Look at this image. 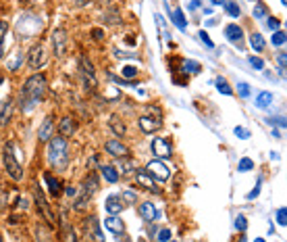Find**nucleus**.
I'll return each instance as SVG.
<instances>
[{"instance_id":"f257e3e1","label":"nucleus","mask_w":287,"mask_h":242,"mask_svg":"<svg viewBox=\"0 0 287 242\" xmlns=\"http://www.w3.org/2000/svg\"><path fill=\"white\" fill-rule=\"evenodd\" d=\"M46 75L44 73H34L25 79L23 88H21V92H19V106H21V111L23 113H31L36 104L44 98V94H46Z\"/></svg>"},{"instance_id":"f03ea898","label":"nucleus","mask_w":287,"mask_h":242,"mask_svg":"<svg viewBox=\"0 0 287 242\" xmlns=\"http://www.w3.org/2000/svg\"><path fill=\"white\" fill-rule=\"evenodd\" d=\"M46 155H48V163L56 169V171H62L67 169L69 165V144L62 136L58 138H50L48 140V148H46Z\"/></svg>"},{"instance_id":"7ed1b4c3","label":"nucleus","mask_w":287,"mask_h":242,"mask_svg":"<svg viewBox=\"0 0 287 242\" xmlns=\"http://www.w3.org/2000/svg\"><path fill=\"white\" fill-rule=\"evenodd\" d=\"M3 163H5V169H7L9 178H11L13 182H21V180H23V165H21L19 150H17V144H15V142H7V144H5Z\"/></svg>"},{"instance_id":"20e7f679","label":"nucleus","mask_w":287,"mask_h":242,"mask_svg":"<svg viewBox=\"0 0 287 242\" xmlns=\"http://www.w3.org/2000/svg\"><path fill=\"white\" fill-rule=\"evenodd\" d=\"M79 75L83 79V88L85 90H96L98 88V79H96V69H94V65L92 61L87 59V57H79Z\"/></svg>"},{"instance_id":"39448f33","label":"nucleus","mask_w":287,"mask_h":242,"mask_svg":"<svg viewBox=\"0 0 287 242\" xmlns=\"http://www.w3.org/2000/svg\"><path fill=\"white\" fill-rule=\"evenodd\" d=\"M146 173L150 175V178L154 182H167L171 178V169L161 161V159H154L146 165Z\"/></svg>"},{"instance_id":"423d86ee","label":"nucleus","mask_w":287,"mask_h":242,"mask_svg":"<svg viewBox=\"0 0 287 242\" xmlns=\"http://www.w3.org/2000/svg\"><path fill=\"white\" fill-rule=\"evenodd\" d=\"M150 148H152L154 155H156V159H171L173 157V146L165 138H154Z\"/></svg>"},{"instance_id":"0eeeda50","label":"nucleus","mask_w":287,"mask_h":242,"mask_svg":"<svg viewBox=\"0 0 287 242\" xmlns=\"http://www.w3.org/2000/svg\"><path fill=\"white\" fill-rule=\"evenodd\" d=\"M46 63V52H44V46L42 44H34L27 52V65L31 69H40L42 65Z\"/></svg>"},{"instance_id":"6e6552de","label":"nucleus","mask_w":287,"mask_h":242,"mask_svg":"<svg viewBox=\"0 0 287 242\" xmlns=\"http://www.w3.org/2000/svg\"><path fill=\"white\" fill-rule=\"evenodd\" d=\"M52 48H54L56 57H62L65 50H67V32H65L62 28L52 32Z\"/></svg>"},{"instance_id":"1a4fd4ad","label":"nucleus","mask_w":287,"mask_h":242,"mask_svg":"<svg viewBox=\"0 0 287 242\" xmlns=\"http://www.w3.org/2000/svg\"><path fill=\"white\" fill-rule=\"evenodd\" d=\"M54 136V117L52 115H46L38 129V140L40 142H48L50 138Z\"/></svg>"},{"instance_id":"9d476101","label":"nucleus","mask_w":287,"mask_h":242,"mask_svg":"<svg viewBox=\"0 0 287 242\" xmlns=\"http://www.w3.org/2000/svg\"><path fill=\"white\" fill-rule=\"evenodd\" d=\"M85 234H87V238H92L94 242H104L100 224H98V219L94 215H90V217L85 219Z\"/></svg>"},{"instance_id":"9b49d317","label":"nucleus","mask_w":287,"mask_h":242,"mask_svg":"<svg viewBox=\"0 0 287 242\" xmlns=\"http://www.w3.org/2000/svg\"><path fill=\"white\" fill-rule=\"evenodd\" d=\"M104 148H106V152H108V155H113L115 159L129 157V148H127L123 142H119V140H108V142L104 144Z\"/></svg>"},{"instance_id":"f8f14e48","label":"nucleus","mask_w":287,"mask_h":242,"mask_svg":"<svg viewBox=\"0 0 287 242\" xmlns=\"http://www.w3.org/2000/svg\"><path fill=\"white\" fill-rule=\"evenodd\" d=\"M34 199H36V205H38L40 213L48 219V224H54V217H52V213H50V207H48L46 199H44V194H42L40 186H36V190H34Z\"/></svg>"},{"instance_id":"ddd939ff","label":"nucleus","mask_w":287,"mask_h":242,"mask_svg":"<svg viewBox=\"0 0 287 242\" xmlns=\"http://www.w3.org/2000/svg\"><path fill=\"white\" fill-rule=\"evenodd\" d=\"M98 188H100V184H98V175H96L94 171H90V173L85 175V180H83V190H81V194L87 196V199H92V196L98 192Z\"/></svg>"},{"instance_id":"4468645a","label":"nucleus","mask_w":287,"mask_h":242,"mask_svg":"<svg viewBox=\"0 0 287 242\" xmlns=\"http://www.w3.org/2000/svg\"><path fill=\"white\" fill-rule=\"evenodd\" d=\"M123 207H125V203H123V199H121L119 194H110V196H106L104 209H106L108 215H119V213L123 211Z\"/></svg>"},{"instance_id":"2eb2a0df","label":"nucleus","mask_w":287,"mask_h":242,"mask_svg":"<svg viewBox=\"0 0 287 242\" xmlns=\"http://www.w3.org/2000/svg\"><path fill=\"white\" fill-rule=\"evenodd\" d=\"M136 182H138V186H142L144 190H148V192H152V194H161V188L156 186V182H154L146 171H138V173H136Z\"/></svg>"},{"instance_id":"dca6fc26","label":"nucleus","mask_w":287,"mask_h":242,"mask_svg":"<svg viewBox=\"0 0 287 242\" xmlns=\"http://www.w3.org/2000/svg\"><path fill=\"white\" fill-rule=\"evenodd\" d=\"M138 125H140V129L144 131V134H154V131H158V129L163 127V121L156 119V117H148V115H144V117H140Z\"/></svg>"},{"instance_id":"f3484780","label":"nucleus","mask_w":287,"mask_h":242,"mask_svg":"<svg viewBox=\"0 0 287 242\" xmlns=\"http://www.w3.org/2000/svg\"><path fill=\"white\" fill-rule=\"evenodd\" d=\"M225 38L231 44H235V46H241V40H244V30H241L237 23H229L225 28Z\"/></svg>"},{"instance_id":"a211bd4d","label":"nucleus","mask_w":287,"mask_h":242,"mask_svg":"<svg viewBox=\"0 0 287 242\" xmlns=\"http://www.w3.org/2000/svg\"><path fill=\"white\" fill-rule=\"evenodd\" d=\"M104 228H106L108 232L117 234V236H121V234L125 232V224H123V219H119V215H108V217L104 219Z\"/></svg>"},{"instance_id":"6ab92c4d","label":"nucleus","mask_w":287,"mask_h":242,"mask_svg":"<svg viewBox=\"0 0 287 242\" xmlns=\"http://www.w3.org/2000/svg\"><path fill=\"white\" fill-rule=\"evenodd\" d=\"M140 215H142L144 222H148V224H152V222H156V219H158V211H156V207H154L152 203H142L140 205Z\"/></svg>"},{"instance_id":"aec40b11","label":"nucleus","mask_w":287,"mask_h":242,"mask_svg":"<svg viewBox=\"0 0 287 242\" xmlns=\"http://www.w3.org/2000/svg\"><path fill=\"white\" fill-rule=\"evenodd\" d=\"M73 131H75V121L71 117H62L58 123V136L69 138V136H73Z\"/></svg>"},{"instance_id":"412c9836","label":"nucleus","mask_w":287,"mask_h":242,"mask_svg":"<svg viewBox=\"0 0 287 242\" xmlns=\"http://www.w3.org/2000/svg\"><path fill=\"white\" fill-rule=\"evenodd\" d=\"M13 115V98H5L0 102V125H7Z\"/></svg>"},{"instance_id":"4be33fe9","label":"nucleus","mask_w":287,"mask_h":242,"mask_svg":"<svg viewBox=\"0 0 287 242\" xmlns=\"http://www.w3.org/2000/svg\"><path fill=\"white\" fill-rule=\"evenodd\" d=\"M100 171H102V178H104L108 184H117V182H119V171H117V167H113V165H100Z\"/></svg>"},{"instance_id":"5701e85b","label":"nucleus","mask_w":287,"mask_h":242,"mask_svg":"<svg viewBox=\"0 0 287 242\" xmlns=\"http://www.w3.org/2000/svg\"><path fill=\"white\" fill-rule=\"evenodd\" d=\"M44 182L48 184V192H50L52 196H58V194H60L62 184H60V180H58V178H54L52 173H46V175H44Z\"/></svg>"},{"instance_id":"b1692460","label":"nucleus","mask_w":287,"mask_h":242,"mask_svg":"<svg viewBox=\"0 0 287 242\" xmlns=\"http://www.w3.org/2000/svg\"><path fill=\"white\" fill-rule=\"evenodd\" d=\"M7 34H9V21L0 19V61L5 57V40H7Z\"/></svg>"},{"instance_id":"393cba45","label":"nucleus","mask_w":287,"mask_h":242,"mask_svg":"<svg viewBox=\"0 0 287 242\" xmlns=\"http://www.w3.org/2000/svg\"><path fill=\"white\" fill-rule=\"evenodd\" d=\"M250 46L256 50V52H262L264 50V46H267V42H264V38H262V34H252L250 36Z\"/></svg>"},{"instance_id":"a878e982","label":"nucleus","mask_w":287,"mask_h":242,"mask_svg":"<svg viewBox=\"0 0 287 242\" xmlns=\"http://www.w3.org/2000/svg\"><path fill=\"white\" fill-rule=\"evenodd\" d=\"M108 127L113 129L117 136H123V134H125V123H123V121H121L117 115H113V117H110V121H108Z\"/></svg>"},{"instance_id":"bb28decb","label":"nucleus","mask_w":287,"mask_h":242,"mask_svg":"<svg viewBox=\"0 0 287 242\" xmlns=\"http://www.w3.org/2000/svg\"><path fill=\"white\" fill-rule=\"evenodd\" d=\"M202 67H200V63H196V61H187V59H183L181 61V71L183 73H198V71H200Z\"/></svg>"},{"instance_id":"cd10ccee","label":"nucleus","mask_w":287,"mask_h":242,"mask_svg":"<svg viewBox=\"0 0 287 242\" xmlns=\"http://www.w3.org/2000/svg\"><path fill=\"white\" fill-rule=\"evenodd\" d=\"M271 102H273V94H271V92H260V94L256 96V106H258V109H267Z\"/></svg>"},{"instance_id":"c85d7f7f","label":"nucleus","mask_w":287,"mask_h":242,"mask_svg":"<svg viewBox=\"0 0 287 242\" xmlns=\"http://www.w3.org/2000/svg\"><path fill=\"white\" fill-rule=\"evenodd\" d=\"M171 17H173V23L177 25L181 32H185L187 30V25H185V17H183V13H181V9H177L175 13H171Z\"/></svg>"},{"instance_id":"c756f323","label":"nucleus","mask_w":287,"mask_h":242,"mask_svg":"<svg viewBox=\"0 0 287 242\" xmlns=\"http://www.w3.org/2000/svg\"><path fill=\"white\" fill-rule=\"evenodd\" d=\"M216 90H218L220 94H231V92H233L225 77H216Z\"/></svg>"},{"instance_id":"7c9ffc66","label":"nucleus","mask_w":287,"mask_h":242,"mask_svg":"<svg viewBox=\"0 0 287 242\" xmlns=\"http://www.w3.org/2000/svg\"><path fill=\"white\" fill-rule=\"evenodd\" d=\"M119 169H121V173H131L136 169V163L131 161L129 157H123V161H121V165H119Z\"/></svg>"},{"instance_id":"2f4dec72","label":"nucleus","mask_w":287,"mask_h":242,"mask_svg":"<svg viewBox=\"0 0 287 242\" xmlns=\"http://www.w3.org/2000/svg\"><path fill=\"white\" fill-rule=\"evenodd\" d=\"M267 15H269L267 5H264V3H256V7H254V17H256V19H264Z\"/></svg>"},{"instance_id":"473e14b6","label":"nucleus","mask_w":287,"mask_h":242,"mask_svg":"<svg viewBox=\"0 0 287 242\" xmlns=\"http://www.w3.org/2000/svg\"><path fill=\"white\" fill-rule=\"evenodd\" d=\"M121 75H123V79H134V77H138V69L136 67H123L121 69Z\"/></svg>"},{"instance_id":"72a5a7b5","label":"nucleus","mask_w":287,"mask_h":242,"mask_svg":"<svg viewBox=\"0 0 287 242\" xmlns=\"http://www.w3.org/2000/svg\"><path fill=\"white\" fill-rule=\"evenodd\" d=\"M237 92H239L241 98H248L250 96V84L248 82H239L237 84Z\"/></svg>"},{"instance_id":"f704fd0d","label":"nucleus","mask_w":287,"mask_h":242,"mask_svg":"<svg viewBox=\"0 0 287 242\" xmlns=\"http://www.w3.org/2000/svg\"><path fill=\"white\" fill-rule=\"evenodd\" d=\"M121 199H123L125 205H127V203H129V205H134V203H138V194H136V192H131V190H125Z\"/></svg>"},{"instance_id":"c9c22d12","label":"nucleus","mask_w":287,"mask_h":242,"mask_svg":"<svg viewBox=\"0 0 287 242\" xmlns=\"http://www.w3.org/2000/svg\"><path fill=\"white\" fill-rule=\"evenodd\" d=\"M250 169H254V161L248 159V157H244V159L239 161V165H237V171H250Z\"/></svg>"},{"instance_id":"e433bc0d","label":"nucleus","mask_w":287,"mask_h":242,"mask_svg":"<svg viewBox=\"0 0 287 242\" xmlns=\"http://www.w3.org/2000/svg\"><path fill=\"white\" fill-rule=\"evenodd\" d=\"M273 46H283L285 44V32H281V30H277L275 34H273Z\"/></svg>"},{"instance_id":"4c0bfd02","label":"nucleus","mask_w":287,"mask_h":242,"mask_svg":"<svg viewBox=\"0 0 287 242\" xmlns=\"http://www.w3.org/2000/svg\"><path fill=\"white\" fill-rule=\"evenodd\" d=\"M235 228H237L239 232H246V228H248V219H246L244 215H237V217H235Z\"/></svg>"},{"instance_id":"58836bf2","label":"nucleus","mask_w":287,"mask_h":242,"mask_svg":"<svg viewBox=\"0 0 287 242\" xmlns=\"http://www.w3.org/2000/svg\"><path fill=\"white\" fill-rule=\"evenodd\" d=\"M225 11H227L231 17H239V15H241V9H239L235 3H227V5H225Z\"/></svg>"},{"instance_id":"ea45409f","label":"nucleus","mask_w":287,"mask_h":242,"mask_svg":"<svg viewBox=\"0 0 287 242\" xmlns=\"http://www.w3.org/2000/svg\"><path fill=\"white\" fill-rule=\"evenodd\" d=\"M248 61H250V65H252L254 69H258V71L264 69V61H262V59H258V57H250Z\"/></svg>"},{"instance_id":"a19ab883","label":"nucleus","mask_w":287,"mask_h":242,"mask_svg":"<svg viewBox=\"0 0 287 242\" xmlns=\"http://www.w3.org/2000/svg\"><path fill=\"white\" fill-rule=\"evenodd\" d=\"M233 131H235V136L241 138V140H248V138H250V131H248L246 127H239V125H237Z\"/></svg>"},{"instance_id":"79ce46f5","label":"nucleus","mask_w":287,"mask_h":242,"mask_svg":"<svg viewBox=\"0 0 287 242\" xmlns=\"http://www.w3.org/2000/svg\"><path fill=\"white\" fill-rule=\"evenodd\" d=\"M156 240H158V242H169V240H171V230H169V228H163V230L158 232Z\"/></svg>"},{"instance_id":"37998d69","label":"nucleus","mask_w":287,"mask_h":242,"mask_svg":"<svg viewBox=\"0 0 287 242\" xmlns=\"http://www.w3.org/2000/svg\"><path fill=\"white\" fill-rule=\"evenodd\" d=\"M65 242H77L75 232H73L71 228H67V226H65Z\"/></svg>"},{"instance_id":"c03bdc74","label":"nucleus","mask_w":287,"mask_h":242,"mask_svg":"<svg viewBox=\"0 0 287 242\" xmlns=\"http://www.w3.org/2000/svg\"><path fill=\"white\" fill-rule=\"evenodd\" d=\"M21 59H23V55L15 52V61H13V63H9V69H11V71H17V69H19V65H21Z\"/></svg>"},{"instance_id":"a18cd8bd","label":"nucleus","mask_w":287,"mask_h":242,"mask_svg":"<svg viewBox=\"0 0 287 242\" xmlns=\"http://www.w3.org/2000/svg\"><path fill=\"white\" fill-rule=\"evenodd\" d=\"M285 61H287V55H285V52H279V55H277V63H279V71H281V75L285 73Z\"/></svg>"},{"instance_id":"49530a36","label":"nucleus","mask_w":287,"mask_h":242,"mask_svg":"<svg viewBox=\"0 0 287 242\" xmlns=\"http://www.w3.org/2000/svg\"><path fill=\"white\" fill-rule=\"evenodd\" d=\"M198 36H200V40H202V44H204L206 48H214V44H212V40L208 38V34H206V32H200Z\"/></svg>"},{"instance_id":"de8ad7c7","label":"nucleus","mask_w":287,"mask_h":242,"mask_svg":"<svg viewBox=\"0 0 287 242\" xmlns=\"http://www.w3.org/2000/svg\"><path fill=\"white\" fill-rule=\"evenodd\" d=\"M267 25H269V30H271V32H277V30H279V25H281V21H279V19H275V17H269Z\"/></svg>"},{"instance_id":"09e8293b","label":"nucleus","mask_w":287,"mask_h":242,"mask_svg":"<svg viewBox=\"0 0 287 242\" xmlns=\"http://www.w3.org/2000/svg\"><path fill=\"white\" fill-rule=\"evenodd\" d=\"M277 224L279 226H287V219H285V207H281L277 211Z\"/></svg>"},{"instance_id":"8fccbe9b","label":"nucleus","mask_w":287,"mask_h":242,"mask_svg":"<svg viewBox=\"0 0 287 242\" xmlns=\"http://www.w3.org/2000/svg\"><path fill=\"white\" fill-rule=\"evenodd\" d=\"M260 184H262V180H258V182H256V188H254V190H252V192L248 194V199H250V201H254L256 196L260 194Z\"/></svg>"},{"instance_id":"3c124183","label":"nucleus","mask_w":287,"mask_h":242,"mask_svg":"<svg viewBox=\"0 0 287 242\" xmlns=\"http://www.w3.org/2000/svg\"><path fill=\"white\" fill-rule=\"evenodd\" d=\"M269 123H271V125H273V123H277V125L285 127V119H281V117H279V119H269Z\"/></svg>"},{"instance_id":"603ef678","label":"nucleus","mask_w":287,"mask_h":242,"mask_svg":"<svg viewBox=\"0 0 287 242\" xmlns=\"http://www.w3.org/2000/svg\"><path fill=\"white\" fill-rule=\"evenodd\" d=\"M67 194H69V196H77V190H75L73 186H69V188H67Z\"/></svg>"},{"instance_id":"864d4df0","label":"nucleus","mask_w":287,"mask_h":242,"mask_svg":"<svg viewBox=\"0 0 287 242\" xmlns=\"http://www.w3.org/2000/svg\"><path fill=\"white\" fill-rule=\"evenodd\" d=\"M198 7H200V0H192L189 3V9H198Z\"/></svg>"},{"instance_id":"5fc2aeb1","label":"nucleus","mask_w":287,"mask_h":242,"mask_svg":"<svg viewBox=\"0 0 287 242\" xmlns=\"http://www.w3.org/2000/svg\"><path fill=\"white\" fill-rule=\"evenodd\" d=\"M92 34H94V36H96V40H102V30H94V32H92Z\"/></svg>"},{"instance_id":"6e6d98bb","label":"nucleus","mask_w":287,"mask_h":242,"mask_svg":"<svg viewBox=\"0 0 287 242\" xmlns=\"http://www.w3.org/2000/svg\"><path fill=\"white\" fill-rule=\"evenodd\" d=\"M210 3H212V5H223L225 0H210Z\"/></svg>"},{"instance_id":"4d7b16f0","label":"nucleus","mask_w":287,"mask_h":242,"mask_svg":"<svg viewBox=\"0 0 287 242\" xmlns=\"http://www.w3.org/2000/svg\"><path fill=\"white\" fill-rule=\"evenodd\" d=\"M254 242H267V240H264V238H256Z\"/></svg>"},{"instance_id":"13d9d810","label":"nucleus","mask_w":287,"mask_h":242,"mask_svg":"<svg viewBox=\"0 0 287 242\" xmlns=\"http://www.w3.org/2000/svg\"><path fill=\"white\" fill-rule=\"evenodd\" d=\"M3 82H5V77H3V75H0V86H3Z\"/></svg>"},{"instance_id":"bf43d9fd","label":"nucleus","mask_w":287,"mask_h":242,"mask_svg":"<svg viewBox=\"0 0 287 242\" xmlns=\"http://www.w3.org/2000/svg\"><path fill=\"white\" fill-rule=\"evenodd\" d=\"M239 242H246V238H244V236H241V238H239Z\"/></svg>"},{"instance_id":"052dcab7","label":"nucleus","mask_w":287,"mask_h":242,"mask_svg":"<svg viewBox=\"0 0 287 242\" xmlns=\"http://www.w3.org/2000/svg\"><path fill=\"white\" fill-rule=\"evenodd\" d=\"M0 242H3V236H0Z\"/></svg>"},{"instance_id":"680f3d73","label":"nucleus","mask_w":287,"mask_h":242,"mask_svg":"<svg viewBox=\"0 0 287 242\" xmlns=\"http://www.w3.org/2000/svg\"><path fill=\"white\" fill-rule=\"evenodd\" d=\"M169 242H171V240H169Z\"/></svg>"}]
</instances>
